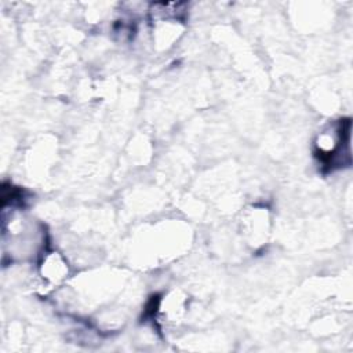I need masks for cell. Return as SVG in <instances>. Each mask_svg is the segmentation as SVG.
I'll return each mask as SVG.
<instances>
[{"mask_svg":"<svg viewBox=\"0 0 353 353\" xmlns=\"http://www.w3.org/2000/svg\"><path fill=\"white\" fill-rule=\"evenodd\" d=\"M350 121L339 120L324 128L316 141V156L328 168L350 163Z\"/></svg>","mask_w":353,"mask_h":353,"instance_id":"cell-1","label":"cell"}]
</instances>
